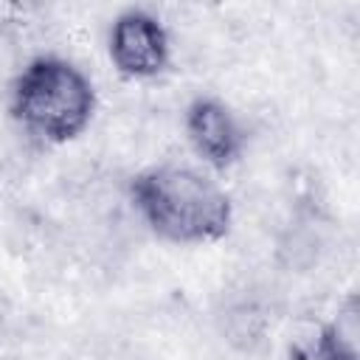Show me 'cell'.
<instances>
[{
  "label": "cell",
  "mask_w": 360,
  "mask_h": 360,
  "mask_svg": "<svg viewBox=\"0 0 360 360\" xmlns=\"http://www.w3.org/2000/svg\"><path fill=\"white\" fill-rule=\"evenodd\" d=\"M129 197L149 231L166 242L205 245L231 231L233 208L228 194L191 166L160 163L143 169L132 177Z\"/></svg>",
  "instance_id": "obj_1"
},
{
  "label": "cell",
  "mask_w": 360,
  "mask_h": 360,
  "mask_svg": "<svg viewBox=\"0 0 360 360\" xmlns=\"http://www.w3.org/2000/svg\"><path fill=\"white\" fill-rule=\"evenodd\" d=\"M96 112V90L82 68L45 53L31 59L11 84V115L31 135L68 143L79 138Z\"/></svg>",
  "instance_id": "obj_2"
},
{
  "label": "cell",
  "mask_w": 360,
  "mask_h": 360,
  "mask_svg": "<svg viewBox=\"0 0 360 360\" xmlns=\"http://www.w3.org/2000/svg\"><path fill=\"white\" fill-rule=\"evenodd\" d=\"M107 48L115 70L127 79H152L166 70L172 56L163 22L143 8H127L112 20Z\"/></svg>",
  "instance_id": "obj_3"
},
{
  "label": "cell",
  "mask_w": 360,
  "mask_h": 360,
  "mask_svg": "<svg viewBox=\"0 0 360 360\" xmlns=\"http://www.w3.org/2000/svg\"><path fill=\"white\" fill-rule=\"evenodd\" d=\"M186 135L194 152L214 169H228L239 160L245 146V132L231 112V107L219 98L200 96L186 110Z\"/></svg>",
  "instance_id": "obj_4"
},
{
  "label": "cell",
  "mask_w": 360,
  "mask_h": 360,
  "mask_svg": "<svg viewBox=\"0 0 360 360\" xmlns=\"http://www.w3.org/2000/svg\"><path fill=\"white\" fill-rule=\"evenodd\" d=\"M290 360H357V349L338 323H323L318 332L290 346Z\"/></svg>",
  "instance_id": "obj_5"
}]
</instances>
